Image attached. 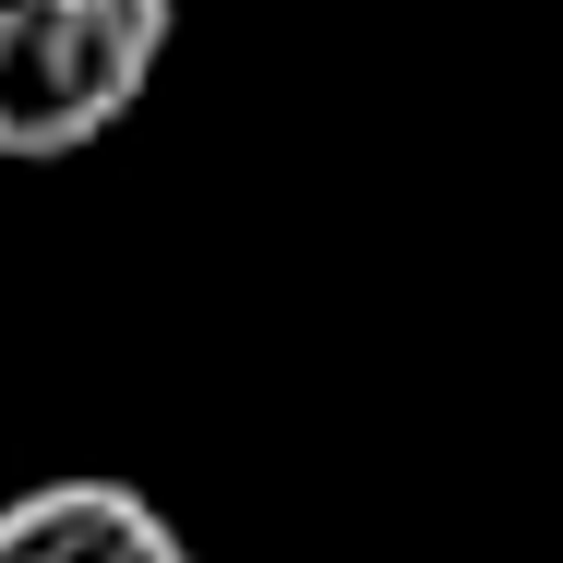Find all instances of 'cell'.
<instances>
[{"label":"cell","mask_w":563,"mask_h":563,"mask_svg":"<svg viewBox=\"0 0 563 563\" xmlns=\"http://www.w3.org/2000/svg\"><path fill=\"white\" fill-rule=\"evenodd\" d=\"M180 0H0V156L60 168L144 109Z\"/></svg>","instance_id":"cell-1"},{"label":"cell","mask_w":563,"mask_h":563,"mask_svg":"<svg viewBox=\"0 0 563 563\" xmlns=\"http://www.w3.org/2000/svg\"><path fill=\"white\" fill-rule=\"evenodd\" d=\"M0 563H192V540L132 479H36L0 504Z\"/></svg>","instance_id":"cell-2"}]
</instances>
